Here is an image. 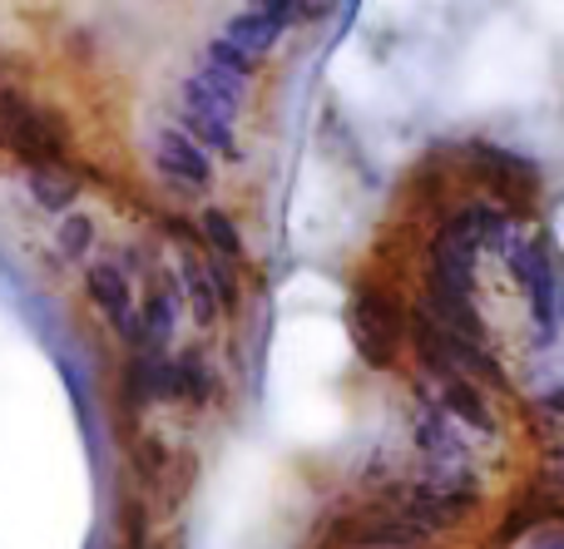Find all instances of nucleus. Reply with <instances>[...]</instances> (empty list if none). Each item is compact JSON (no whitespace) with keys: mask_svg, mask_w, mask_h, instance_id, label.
<instances>
[{"mask_svg":"<svg viewBox=\"0 0 564 549\" xmlns=\"http://www.w3.org/2000/svg\"><path fill=\"white\" fill-rule=\"evenodd\" d=\"M307 10L302 6H253V10H238L234 20H228V40H234L243 55H268V50L278 45L282 30H292V20H302Z\"/></svg>","mask_w":564,"mask_h":549,"instance_id":"obj_10","label":"nucleus"},{"mask_svg":"<svg viewBox=\"0 0 564 549\" xmlns=\"http://www.w3.org/2000/svg\"><path fill=\"white\" fill-rule=\"evenodd\" d=\"M421 312H426L436 327H446L451 337H460V342L490 347V332H486V322H480V307L470 303L466 293H446V287L426 283V293H421Z\"/></svg>","mask_w":564,"mask_h":549,"instance_id":"obj_11","label":"nucleus"},{"mask_svg":"<svg viewBox=\"0 0 564 549\" xmlns=\"http://www.w3.org/2000/svg\"><path fill=\"white\" fill-rule=\"evenodd\" d=\"M317 545L332 549H426V530L411 520L401 505L371 501V505H347L317 530Z\"/></svg>","mask_w":564,"mask_h":549,"instance_id":"obj_3","label":"nucleus"},{"mask_svg":"<svg viewBox=\"0 0 564 549\" xmlns=\"http://www.w3.org/2000/svg\"><path fill=\"white\" fill-rule=\"evenodd\" d=\"M85 293H89V303L109 317V327H119L129 312H134V283L124 277V267H119L115 257L85 267Z\"/></svg>","mask_w":564,"mask_h":549,"instance_id":"obj_13","label":"nucleus"},{"mask_svg":"<svg viewBox=\"0 0 564 549\" xmlns=\"http://www.w3.org/2000/svg\"><path fill=\"white\" fill-rule=\"evenodd\" d=\"M436 233L456 238V243L470 248V253H480V248H506L510 243V213L500 204H490V198H470V204H460L456 213L441 218Z\"/></svg>","mask_w":564,"mask_h":549,"instance_id":"obj_9","label":"nucleus"},{"mask_svg":"<svg viewBox=\"0 0 564 549\" xmlns=\"http://www.w3.org/2000/svg\"><path fill=\"white\" fill-rule=\"evenodd\" d=\"M69 119L55 105H40L25 89L0 85V149L25 168H65L69 158Z\"/></svg>","mask_w":564,"mask_h":549,"instance_id":"obj_1","label":"nucleus"},{"mask_svg":"<svg viewBox=\"0 0 564 549\" xmlns=\"http://www.w3.org/2000/svg\"><path fill=\"white\" fill-rule=\"evenodd\" d=\"M555 461H560V465H564V446H560V451H555Z\"/></svg>","mask_w":564,"mask_h":549,"instance_id":"obj_30","label":"nucleus"},{"mask_svg":"<svg viewBox=\"0 0 564 549\" xmlns=\"http://www.w3.org/2000/svg\"><path fill=\"white\" fill-rule=\"evenodd\" d=\"M545 411H550V416H560V421H564V386H560V392H550V396H545Z\"/></svg>","mask_w":564,"mask_h":549,"instance_id":"obj_29","label":"nucleus"},{"mask_svg":"<svg viewBox=\"0 0 564 549\" xmlns=\"http://www.w3.org/2000/svg\"><path fill=\"white\" fill-rule=\"evenodd\" d=\"M178 277H184V297H188V312H194L198 327H214L224 317V303H218V287L204 267V253H184L178 263Z\"/></svg>","mask_w":564,"mask_h":549,"instance_id":"obj_17","label":"nucleus"},{"mask_svg":"<svg viewBox=\"0 0 564 549\" xmlns=\"http://www.w3.org/2000/svg\"><path fill=\"white\" fill-rule=\"evenodd\" d=\"M204 65H218L224 75H234V79H253L258 75V59L253 55H243V50L234 45L228 35H218V40H208V50H204Z\"/></svg>","mask_w":564,"mask_h":549,"instance_id":"obj_26","label":"nucleus"},{"mask_svg":"<svg viewBox=\"0 0 564 549\" xmlns=\"http://www.w3.org/2000/svg\"><path fill=\"white\" fill-rule=\"evenodd\" d=\"M154 164L174 188H194V194H204V188L214 184V154L198 149L184 129H159L154 134Z\"/></svg>","mask_w":564,"mask_h":549,"instance_id":"obj_8","label":"nucleus"},{"mask_svg":"<svg viewBox=\"0 0 564 549\" xmlns=\"http://www.w3.org/2000/svg\"><path fill=\"white\" fill-rule=\"evenodd\" d=\"M169 465H174V451H169V441H164L159 431H139L134 441H129V471H134V481H139V491H144V501H149V495H159V485H164Z\"/></svg>","mask_w":564,"mask_h":549,"instance_id":"obj_15","label":"nucleus"},{"mask_svg":"<svg viewBox=\"0 0 564 549\" xmlns=\"http://www.w3.org/2000/svg\"><path fill=\"white\" fill-rule=\"evenodd\" d=\"M154 402V376H149V352H129L124 362V411L139 416Z\"/></svg>","mask_w":564,"mask_h":549,"instance_id":"obj_25","label":"nucleus"},{"mask_svg":"<svg viewBox=\"0 0 564 549\" xmlns=\"http://www.w3.org/2000/svg\"><path fill=\"white\" fill-rule=\"evenodd\" d=\"M30 198L50 213H69V204L79 198V184L69 168H30Z\"/></svg>","mask_w":564,"mask_h":549,"instance_id":"obj_21","label":"nucleus"},{"mask_svg":"<svg viewBox=\"0 0 564 549\" xmlns=\"http://www.w3.org/2000/svg\"><path fill=\"white\" fill-rule=\"evenodd\" d=\"M312 549H332V545H312Z\"/></svg>","mask_w":564,"mask_h":549,"instance_id":"obj_31","label":"nucleus"},{"mask_svg":"<svg viewBox=\"0 0 564 549\" xmlns=\"http://www.w3.org/2000/svg\"><path fill=\"white\" fill-rule=\"evenodd\" d=\"M441 411L456 416L460 426H470V431H480V436H496V411H490V402L480 396V386L466 382V376L441 382Z\"/></svg>","mask_w":564,"mask_h":549,"instance_id":"obj_14","label":"nucleus"},{"mask_svg":"<svg viewBox=\"0 0 564 549\" xmlns=\"http://www.w3.org/2000/svg\"><path fill=\"white\" fill-rule=\"evenodd\" d=\"M460 154H466L470 174L490 188V204L516 208V213H530L540 204V184L545 178H540V164L530 154L490 144V139H470V144H460Z\"/></svg>","mask_w":564,"mask_h":549,"instance_id":"obj_4","label":"nucleus"},{"mask_svg":"<svg viewBox=\"0 0 564 549\" xmlns=\"http://www.w3.org/2000/svg\"><path fill=\"white\" fill-rule=\"evenodd\" d=\"M555 520H564V481L535 475L530 491L506 510V520H500V530H496V545L506 549V545H516L520 535H545V530H555Z\"/></svg>","mask_w":564,"mask_h":549,"instance_id":"obj_7","label":"nucleus"},{"mask_svg":"<svg viewBox=\"0 0 564 549\" xmlns=\"http://www.w3.org/2000/svg\"><path fill=\"white\" fill-rule=\"evenodd\" d=\"M204 267H208V277H214V287H218V303H224V312H234V307H238V273H234V263L204 253Z\"/></svg>","mask_w":564,"mask_h":549,"instance_id":"obj_28","label":"nucleus"},{"mask_svg":"<svg viewBox=\"0 0 564 549\" xmlns=\"http://www.w3.org/2000/svg\"><path fill=\"white\" fill-rule=\"evenodd\" d=\"M194 475H198V455L194 451H178L174 455V465H169V475H164V485H159V505H164L169 515L184 505V495L194 491Z\"/></svg>","mask_w":564,"mask_h":549,"instance_id":"obj_24","label":"nucleus"},{"mask_svg":"<svg viewBox=\"0 0 564 549\" xmlns=\"http://www.w3.org/2000/svg\"><path fill=\"white\" fill-rule=\"evenodd\" d=\"M144 327H149V352H164L174 342L178 327V283L174 277H154L144 297Z\"/></svg>","mask_w":564,"mask_h":549,"instance_id":"obj_16","label":"nucleus"},{"mask_svg":"<svg viewBox=\"0 0 564 549\" xmlns=\"http://www.w3.org/2000/svg\"><path fill=\"white\" fill-rule=\"evenodd\" d=\"M178 119H184V134L194 139L198 149H208V154H224V158H238L234 124H224L218 114H208V109H194V105H178Z\"/></svg>","mask_w":564,"mask_h":549,"instance_id":"obj_19","label":"nucleus"},{"mask_svg":"<svg viewBox=\"0 0 564 549\" xmlns=\"http://www.w3.org/2000/svg\"><path fill=\"white\" fill-rule=\"evenodd\" d=\"M476 257L480 253L460 248L456 238L436 233L426 243V283L431 287H446V293H466L470 297V287H476Z\"/></svg>","mask_w":564,"mask_h":549,"instance_id":"obj_12","label":"nucleus"},{"mask_svg":"<svg viewBox=\"0 0 564 549\" xmlns=\"http://www.w3.org/2000/svg\"><path fill=\"white\" fill-rule=\"evenodd\" d=\"M194 223H198V238H204L208 257H224V263H234V267L243 263V233H238L228 208H204Z\"/></svg>","mask_w":564,"mask_h":549,"instance_id":"obj_18","label":"nucleus"},{"mask_svg":"<svg viewBox=\"0 0 564 549\" xmlns=\"http://www.w3.org/2000/svg\"><path fill=\"white\" fill-rule=\"evenodd\" d=\"M55 248L59 257H85L95 248V218L89 213H65L55 228Z\"/></svg>","mask_w":564,"mask_h":549,"instance_id":"obj_27","label":"nucleus"},{"mask_svg":"<svg viewBox=\"0 0 564 549\" xmlns=\"http://www.w3.org/2000/svg\"><path fill=\"white\" fill-rule=\"evenodd\" d=\"M500 253H506L510 277L525 287L530 312H535V322H540V337H555L560 322H564V273H560L555 253H550V243L545 238L510 233V243L500 248Z\"/></svg>","mask_w":564,"mask_h":549,"instance_id":"obj_5","label":"nucleus"},{"mask_svg":"<svg viewBox=\"0 0 564 549\" xmlns=\"http://www.w3.org/2000/svg\"><path fill=\"white\" fill-rule=\"evenodd\" d=\"M119 525H124L129 549H164V540H154V520H149V501L139 491L119 495Z\"/></svg>","mask_w":564,"mask_h":549,"instance_id":"obj_22","label":"nucleus"},{"mask_svg":"<svg viewBox=\"0 0 564 549\" xmlns=\"http://www.w3.org/2000/svg\"><path fill=\"white\" fill-rule=\"evenodd\" d=\"M416 441L426 455H451V461H466V451H460V441L451 436V416L446 411H426L416 426Z\"/></svg>","mask_w":564,"mask_h":549,"instance_id":"obj_23","label":"nucleus"},{"mask_svg":"<svg viewBox=\"0 0 564 549\" xmlns=\"http://www.w3.org/2000/svg\"><path fill=\"white\" fill-rule=\"evenodd\" d=\"M411 342V307L391 283L361 277L351 287V347L371 372H391L401 362V347Z\"/></svg>","mask_w":564,"mask_h":549,"instance_id":"obj_2","label":"nucleus"},{"mask_svg":"<svg viewBox=\"0 0 564 549\" xmlns=\"http://www.w3.org/2000/svg\"><path fill=\"white\" fill-rule=\"evenodd\" d=\"M178 386H184V406H194V411L218 406V396H224V382H218V372L204 362V352L178 356Z\"/></svg>","mask_w":564,"mask_h":549,"instance_id":"obj_20","label":"nucleus"},{"mask_svg":"<svg viewBox=\"0 0 564 549\" xmlns=\"http://www.w3.org/2000/svg\"><path fill=\"white\" fill-rule=\"evenodd\" d=\"M391 505H401V510H406L421 530L436 535V530H456L460 520H470V515H476L480 485H476V475L460 471V475H441V481L401 485V491H391Z\"/></svg>","mask_w":564,"mask_h":549,"instance_id":"obj_6","label":"nucleus"},{"mask_svg":"<svg viewBox=\"0 0 564 549\" xmlns=\"http://www.w3.org/2000/svg\"><path fill=\"white\" fill-rule=\"evenodd\" d=\"M0 85H6V79H0Z\"/></svg>","mask_w":564,"mask_h":549,"instance_id":"obj_32","label":"nucleus"}]
</instances>
